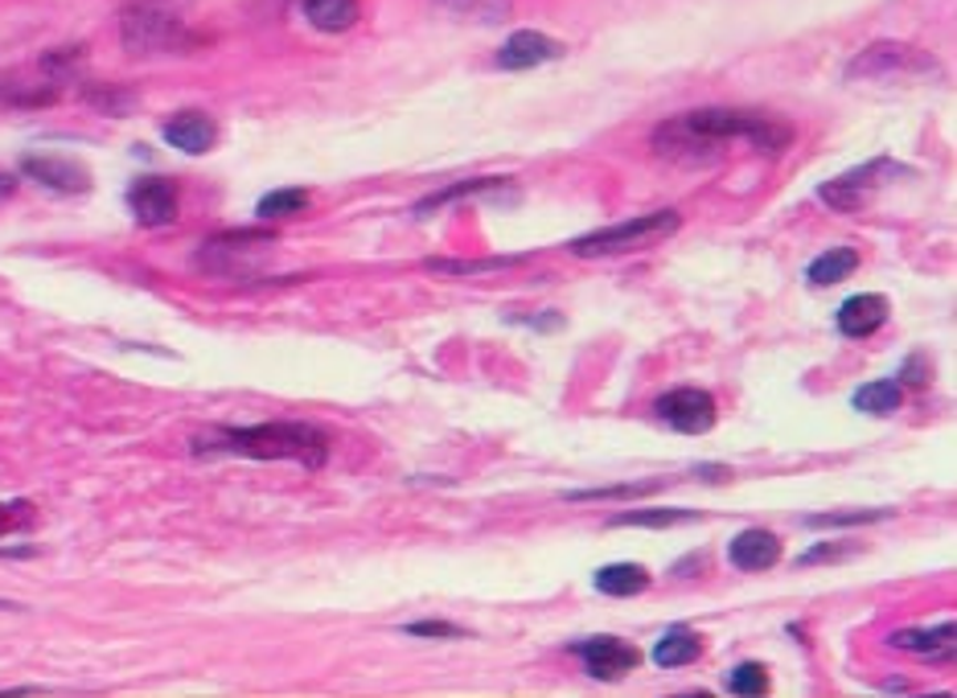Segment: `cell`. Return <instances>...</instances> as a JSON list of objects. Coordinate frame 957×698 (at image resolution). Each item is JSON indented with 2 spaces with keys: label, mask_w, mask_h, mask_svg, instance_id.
<instances>
[{
  "label": "cell",
  "mask_w": 957,
  "mask_h": 698,
  "mask_svg": "<svg viewBox=\"0 0 957 698\" xmlns=\"http://www.w3.org/2000/svg\"><path fill=\"white\" fill-rule=\"evenodd\" d=\"M38 522V509L33 501H0V539H9L17 530Z\"/></svg>",
  "instance_id": "cell-27"
},
{
  "label": "cell",
  "mask_w": 957,
  "mask_h": 698,
  "mask_svg": "<svg viewBox=\"0 0 957 698\" xmlns=\"http://www.w3.org/2000/svg\"><path fill=\"white\" fill-rule=\"evenodd\" d=\"M308 25H317L320 33H346L358 21V0H301Z\"/></svg>",
  "instance_id": "cell-17"
},
{
  "label": "cell",
  "mask_w": 957,
  "mask_h": 698,
  "mask_svg": "<svg viewBox=\"0 0 957 698\" xmlns=\"http://www.w3.org/2000/svg\"><path fill=\"white\" fill-rule=\"evenodd\" d=\"M884 320H887V300L884 296H875V292H863V296H851V300L839 308V334L842 337H871Z\"/></svg>",
  "instance_id": "cell-14"
},
{
  "label": "cell",
  "mask_w": 957,
  "mask_h": 698,
  "mask_svg": "<svg viewBox=\"0 0 957 698\" xmlns=\"http://www.w3.org/2000/svg\"><path fill=\"white\" fill-rule=\"evenodd\" d=\"M645 588H650V571L641 563H609L596 571V592L604 596H638Z\"/></svg>",
  "instance_id": "cell-18"
},
{
  "label": "cell",
  "mask_w": 957,
  "mask_h": 698,
  "mask_svg": "<svg viewBox=\"0 0 957 698\" xmlns=\"http://www.w3.org/2000/svg\"><path fill=\"white\" fill-rule=\"evenodd\" d=\"M732 563L740 571H769L777 559H781V542H777V535H769V530H744V535H736L732 539Z\"/></svg>",
  "instance_id": "cell-15"
},
{
  "label": "cell",
  "mask_w": 957,
  "mask_h": 698,
  "mask_svg": "<svg viewBox=\"0 0 957 698\" xmlns=\"http://www.w3.org/2000/svg\"><path fill=\"white\" fill-rule=\"evenodd\" d=\"M494 186H502L497 177H477V181H461V186H452V190H440V193H432V198H423V202L416 205V214H432V210H440V205L456 202V198H464V193H485V190H494Z\"/></svg>",
  "instance_id": "cell-26"
},
{
  "label": "cell",
  "mask_w": 957,
  "mask_h": 698,
  "mask_svg": "<svg viewBox=\"0 0 957 698\" xmlns=\"http://www.w3.org/2000/svg\"><path fill=\"white\" fill-rule=\"evenodd\" d=\"M679 210H653V214H638L629 222H617L609 231H592L571 243V255L580 260H604V255H624V251H641L662 243L679 231Z\"/></svg>",
  "instance_id": "cell-3"
},
{
  "label": "cell",
  "mask_w": 957,
  "mask_h": 698,
  "mask_svg": "<svg viewBox=\"0 0 957 698\" xmlns=\"http://www.w3.org/2000/svg\"><path fill=\"white\" fill-rule=\"evenodd\" d=\"M698 654H703V637H698V633H691V628H670L666 637L658 641L653 662L662 669H679V666L698 662Z\"/></svg>",
  "instance_id": "cell-19"
},
{
  "label": "cell",
  "mask_w": 957,
  "mask_h": 698,
  "mask_svg": "<svg viewBox=\"0 0 957 698\" xmlns=\"http://www.w3.org/2000/svg\"><path fill=\"white\" fill-rule=\"evenodd\" d=\"M727 686H732V695H744V698H756L769 690V666H760V662H740V666L727 674Z\"/></svg>",
  "instance_id": "cell-24"
},
{
  "label": "cell",
  "mask_w": 957,
  "mask_h": 698,
  "mask_svg": "<svg viewBox=\"0 0 957 698\" xmlns=\"http://www.w3.org/2000/svg\"><path fill=\"white\" fill-rule=\"evenodd\" d=\"M407 633L411 637H464V628L444 625V621H423V625H411Z\"/></svg>",
  "instance_id": "cell-30"
},
{
  "label": "cell",
  "mask_w": 957,
  "mask_h": 698,
  "mask_svg": "<svg viewBox=\"0 0 957 698\" xmlns=\"http://www.w3.org/2000/svg\"><path fill=\"white\" fill-rule=\"evenodd\" d=\"M653 411H658V420L686 432V436H698V432L715 427V399L707 391H698V387H682V391L662 394L653 403Z\"/></svg>",
  "instance_id": "cell-7"
},
{
  "label": "cell",
  "mask_w": 957,
  "mask_h": 698,
  "mask_svg": "<svg viewBox=\"0 0 957 698\" xmlns=\"http://www.w3.org/2000/svg\"><path fill=\"white\" fill-rule=\"evenodd\" d=\"M17 190V177L13 173H4V169H0V202H4V198H9V193Z\"/></svg>",
  "instance_id": "cell-33"
},
{
  "label": "cell",
  "mask_w": 957,
  "mask_h": 698,
  "mask_svg": "<svg viewBox=\"0 0 957 698\" xmlns=\"http://www.w3.org/2000/svg\"><path fill=\"white\" fill-rule=\"evenodd\" d=\"M0 609H9V604H4V600H0Z\"/></svg>",
  "instance_id": "cell-34"
},
{
  "label": "cell",
  "mask_w": 957,
  "mask_h": 698,
  "mask_svg": "<svg viewBox=\"0 0 957 698\" xmlns=\"http://www.w3.org/2000/svg\"><path fill=\"white\" fill-rule=\"evenodd\" d=\"M564 54V45L555 42V38H543L535 30H523L514 33L506 42V50L497 54V66H506V71H530L538 62H555Z\"/></svg>",
  "instance_id": "cell-12"
},
{
  "label": "cell",
  "mask_w": 957,
  "mask_h": 698,
  "mask_svg": "<svg viewBox=\"0 0 957 698\" xmlns=\"http://www.w3.org/2000/svg\"><path fill=\"white\" fill-rule=\"evenodd\" d=\"M928 74H937V62L921 54L916 45H900V42H875L867 45L863 54H859L851 66H846V78L851 83H913V78H928Z\"/></svg>",
  "instance_id": "cell-4"
},
{
  "label": "cell",
  "mask_w": 957,
  "mask_h": 698,
  "mask_svg": "<svg viewBox=\"0 0 957 698\" xmlns=\"http://www.w3.org/2000/svg\"><path fill=\"white\" fill-rule=\"evenodd\" d=\"M124 45L132 54H157V50H181L189 45V33L181 17H173L160 4H132L124 13Z\"/></svg>",
  "instance_id": "cell-5"
},
{
  "label": "cell",
  "mask_w": 957,
  "mask_h": 698,
  "mask_svg": "<svg viewBox=\"0 0 957 698\" xmlns=\"http://www.w3.org/2000/svg\"><path fill=\"white\" fill-rule=\"evenodd\" d=\"M887 518V509H851V514H813L810 526H859V522H880Z\"/></svg>",
  "instance_id": "cell-28"
},
{
  "label": "cell",
  "mask_w": 957,
  "mask_h": 698,
  "mask_svg": "<svg viewBox=\"0 0 957 698\" xmlns=\"http://www.w3.org/2000/svg\"><path fill=\"white\" fill-rule=\"evenodd\" d=\"M305 210H308L305 190H276L263 198L255 214H260L263 222H276V219H296V214H305Z\"/></svg>",
  "instance_id": "cell-23"
},
{
  "label": "cell",
  "mask_w": 957,
  "mask_h": 698,
  "mask_svg": "<svg viewBox=\"0 0 957 698\" xmlns=\"http://www.w3.org/2000/svg\"><path fill=\"white\" fill-rule=\"evenodd\" d=\"M892 649H904V654H916L925 657V662H949L957 649V625L954 621H945L937 628H900L887 637Z\"/></svg>",
  "instance_id": "cell-10"
},
{
  "label": "cell",
  "mask_w": 957,
  "mask_h": 698,
  "mask_svg": "<svg viewBox=\"0 0 957 698\" xmlns=\"http://www.w3.org/2000/svg\"><path fill=\"white\" fill-rule=\"evenodd\" d=\"M165 140L173 148H181V152H189V157H202V152L214 148L218 128L214 119L202 116V112H181V116H173L165 124Z\"/></svg>",
  "instance_id": "cell-13"
},
{
  "label": "cell",
  "mask_w": 957,
  "mask_h": 698,
  "mask_svg": "<svg viewBox=\"0 0 957 698\" xmlns=\"http://www.w3.org/2000/svg\"><path fill=\"white\" fill-rule=\"evenodd\" d=\"M842 554H851V547H818V551L801 554V563H818V559H842Z\"/></svg>",
  "instance_id": "cell-32"
},
{
  "label": "cell",
  "mask_w": 957,
  "mask_h": 698,
  "mask_svg": "<svg viewBox=\"0 0 957 698\" xmlns=\"http://www.w3.org/2000/svg\"><path fill=\"white\" fill-rule=\"evenodd\" d=\"M900 379L913 382V387H921V382H925V358H908V362H904V370H900ZM904 382H900V387H904Z\"/></svg>",
  "instance_id": "cell-31"
},
{
  "label": "cell",
  "mask_w": 957,
  "mask_h": 698,
  "mask_svg": "<svg viewBox=\"0 0 957 698\" xmlns=\"http://www.w3.org/2000/svg\"><path fill=\"white\" fill-rule=\"evenodd\" d=\"M686 124L707 136L715 145H753L756 152H781L793 140V128L772 116H753V112H732V107H703V112H686Z\"/></svg>",
  "instance_id": "cell-2"
},
{
  "label": "cell",
  "mask_w": 957,
  "mask_h": 698,
  "mask_svg": "<svg viewBox=\"0 0 957 698\" xmlns=\"http://www.w3.org/2000/svg\"><path fill=\"white\" fill-rule=\"evenodd\" d=\"M440 9H449L452 17H464V21H481V25H497L509 17V4L514 0H435Z\"/></svg>",
  "instance_id": "cell-22"
},
{
  "label": "cell",
  "mask_w": 957,
  "mask_h": 698,
  "mask_svg": "<svg viewBox=\"0 0 957 698\" xmlns=\"http://www.w3.org/2000/svg\"><path fill=\"white\" fill-rule=\"evenodd\" d=\"M576 654L583 657L588 674H592V678H600V683H617V678H624L629 669L641 666V654L633 649V645H629V641H621V637L580 641V645H576Z\"/></svg>",
  "instance_id": "cell-8"
},
{
  "label": "cell",
  "mask_w": 957,
  "mask_h": 698,
  "mask_svg": "<svg viewBox=\"0 0 957 698\" xmlns=\"http://www.w3.org/2000/svg\"><path fill=\"white\" fill-rule=\"evenodd\" d=\"M59 83L62 78H54L45 66L38 78H33V74L30 78L17 74V78H4V83H0V103H9V107H45V103L59 99Z\"/></svg>",
  "instance_id": "cell-16"
},
{
  "label": "cell",
  "mask_w": 957,
  "mask_h": 698,
  "mask_svg": "<svg viewBox=\"0 0 957 698\" xmlns=\"http://www.w3.org/2000/svg\"><path fill=\"white\" fill-rule=\"evenodd\" d=\"M859 267V255L851 247H834L827 251V255H818V260L810 263V284L813 288H830V284H839V279H846L851 272Z\"/></svg>",
  "instance_id": "cell-20"
},
{
  "label": "cell",
  "mask_w": 957,
  "mask_h": 698,
  "mask_svg": "<svg viewBox=\"0 0 957 698\" xmlns=\"http://www.w3.org/2000/svg\"><path fill=\"white\" fill-rule=\"evenodd\" d=\"M653 480L645 485H617V489H588V494H571L576 501H592V497H638V494H650Z\"/></svg>",
  "instance_id": "cell-29"
},
{
  "label": "cell",
  "mask_w": 957,
  "mask_h": 698,
  "mask_svg": "<svg viewBox=\"0 0 957 698\" xmlns=\"http://www.w3.org/2000/svg\"><path fill=\"white\" fill-rule=\"evenodd\" d=\"M21 173H30L33 181H42L59 193H83L91 190V173L78 165V160L66 157H25L21 160Z\"/></svg>",
  "instance_id": "cell-11"
},
{
  "label": "cell",
  "mask_w": 957,
  "mask_h": 698,
  "mask_svg": "<svg viewBox=\"0 0 957 698\" xmlns=\"http://www.w3.org/2000/svg\"><path fill=\"white\" fill-rule=\"evenodd\" d=\"M900 403H904V387L896 379L867 382V387L855 391V408L867 411V415H892V411H900Z\"/></svg>",
  "instance_id": "cell-21"
},
{
  "label": "cell",
  "mask_w": 957,
  "mask_h": 698,
  "mask_svg": "<svg viewBox=\"0 0 957 698\" xmlns=\"http://www.w3.org/2000/svg\"><path fill=\"white\" fill-rule=\"evenodd\" d=\"M128 205L140 226H169L177 222V186L165 177H140L128 190Z\"/></svg>",
  "instance_id": "cell-9"
},
{
  "label": "cell",
  "mask_w": 957,
  "mask_h": 698,
  "mask_svg": "<svg viewBox=\"0 0 957 698\" xmlns=\"http://www.w3.org/2000/svg\"><path fill=\"white\" fill-rule=\"evenodd\" d=\"M884 177H896V165H887V160H871L863 169H851V173H842L839 181H827L818 198L830 202L834 210H863V205L880 193V186H887Z\"/></svg>",
  "instance_id": "cell-6"
},
{
  "label": "cell",
  "mask_w": 957,
  "mask_h": 698,
  "mask_svg": "<svg viewBox=\"0 0 957 698\" xmlns=\"http://www.w3.org/2000/svg\"><path fill=\"white\" fill-rule=\"evenodd\" d=\"M193 452H231V456H251V461H296L305 468H320L329 461V436L317 423H255V427H218L210 436L193 440Z\"/></svg>",
  "instance_id": "cell-1"
},
{
  "label": "cell",
  "mask_w": 957,
  "mask_h": 698,
  "mask_svg": "<svg viewBox=\"0 0 957 698\" xmlns=\"http://www.w3.org/2000/svg\"><path fill=\"white\" fill-rule=\"evenodd\" d=\"M695 518V509H633V514H617L612 526H679Z\"/></svg>",
  "instance_id": "cell-25"
}]
</instances>
